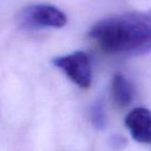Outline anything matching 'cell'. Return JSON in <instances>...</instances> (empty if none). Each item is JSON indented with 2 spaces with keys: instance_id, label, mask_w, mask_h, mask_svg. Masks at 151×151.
Here are the masks:
<instances>
[{
  "instance_id": "6da1fadb",
  "label": "cell",
  "mask_w": 151,
  "mask_h": 151,
  "mask_svg": "<svg viewBox=\"0 0 151 151\" xmlns=\"http://www.w3.org/2000/svg\"><path fill=\"white\" fill-rule=\"evenodd\" d=\"M89 36L110 54L148 52L151 50V9L101 20L91 28Z\"/></svg>"
},
{
  "instance_id": "7a4b0ae2",
  "label": "cell",
  "mask_w": 151,
  "mask_h": 151,
  "mask_svg": "<svg viewBox=\"0 0 151 151\" xmlns=\"http://www.w3.org/2000/svg\"><path fill=\"white\" fill-rule=\"evenodd\" d=\"M18 23L26 29L61 28L66 25L67 18L63 12L54 5L35 4L20 12Z\"/></svg>"
},
{
  "instance_id": "3957f363",
  "label": "cell",
  "mask_w": 151,
  "mask_h": 151,
  "mask_svg": "<svg viewBox=\"0 0 151 151\" xmlns=\"http://www.w3.org/2000/svg\"><path fill=\"white\" fill-rule=\"evenodd\" d=\"M52 63L61 69L67 78L81 88L87 89L92 82V68L88 55L83 51L56 57Z\"/></svg>"
},
{
  "instance_id": "277c9868",
  "label": "cell",
  "mask_w": 151,
  "mask_h": 151,
  "mask_svg": "<svg viewBox=\"0 0 151 151\" xmlns=\"http://www.w3.org/2000/svg\"><path fill=\"white\" fill-rule=\"evenodd\" d=\"M125 125L132 139L143 144H151V111L146 108H136L125 118Z\"/></svg>"
},
{
  "instance_id": "5b68a950",
  "label": "cell",
  "mask_w": 151,
  "mask_h": 151,
  "mask_svg": "<svg viewBox=\"0 0 151 151\" xmlns=\"http://www.w3.org/2000/svg\"><path fill=\"white\" fill-rule=\"evenodd\" d=\"M111 93L116 105L124 108L129 105L134 99V87L125 76L118 73L112 79Z\"/></svg>"
},
{
  "instance_id": "8992f818",
  "label": "cell",
  "mask_w": 151,
  "mask_h": 151,
  "mask_svg": "<svg viewBox=\"0 0 151 151\" xmlns=\"http://www.w3.org/2000/svg\"><path fill=\"white\" fill-rule=\"evenodd\" d=\"M90 117L93 125L99 129H103L106 125V117L104 105L101 101H96L90 109Z\"/></svg>"
}]
</instances>
